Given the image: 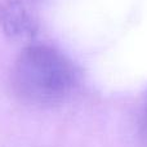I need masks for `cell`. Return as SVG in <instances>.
I'll return each mask as SVG.
<instances>
[{"mask_svg":"<svg viewBox=\"0 0 147 147\" xmlns=\"http://www.w3.org/2000/svg\"><path fill=\"white\" fill-rule=\"evenodd\" d=\"M74 62L56 47L31 43L21 51L12 69V86L23 102L54 106L67 101L79 85Z\"/></svg>","mask_w":147,"mask_h":147,"instance_id":"cell-1","label":"cell"},{"mask_svg":"<svg viewBox=\"0 0 147 147\" xmlns=\"http://www.w3.org/2000/svg\"><path fill=\"white\" fill-rule=\"evenodd\" d=\"M0 28L12 40H32L38 25L20 0H0Z\"/></svg>","mask_w":147,"mask_h":147,"instance_id":"cell-2","label":"cell"}]
</instances>
